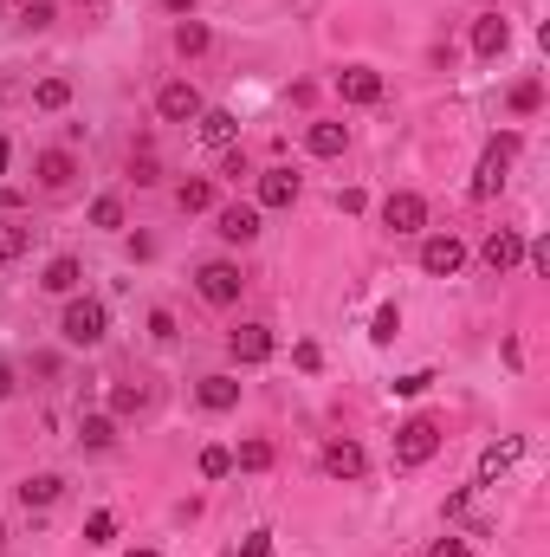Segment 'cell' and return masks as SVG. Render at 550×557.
<instances>
[{
    "instance_id": "11",
    "label": "cell",
    "mask_w": 550,
    "mask_h": 557,
    "mask_svg": "<svg viewBox=\"0 0 550 557\" xmlns=\"http://www.w3.org/2000/svg\"><path fill=\"white\" fill-rule=\"evenodd\" d=\"M227 350H233V363H266L272 357V331L266 324H240V331L227 337Z\"/></svg>"
},
{
    "instance_id": "45",
    "label": "cell",
    "mask_w": 550,
    "mask_h": 557,
    "mask_svg": "<svg viewBox=\"0 0 550 557\" xmlns=\"http://www.w3.org/2000/svg\"><path fill=\"white\" fill-rule=\"evenodd\" d=\"M130 557H156V551H130Z\"/></svg>"
},
{
    "instance_id": "13",
    "label": "cell",
    "mask_w": 550,
    "mask_h": 557,
    "mask_svg": "<svg viewBox=\"0 0 550 557\" xmlns=\"http://www.w3.org/2000/svg\"><path fill=\"white\" fill-rule=\"evenodd\" d=\"M292 201H298L292 169H259V208H292Z\"/></svg>"
},
{
    "instance_id": "12",
    "label": "cell",
    "mask_w": 550,
    "mask_h": 557,
    "mask_svg": "<svg viewBox=\"0 0 550 557\" xmlns=\"http://www.w3.org/2000/svg\"><path fill=\"white\" fill-rule=\"evenodd\" d=\"M505 46H512V26H505L499 13H479V20H473V52H479V59H499Z\"/></svg>"
},
{
    "instance_id": "7",
    "label": "cell",
    "mask_w": 550,
    "mask_h": 557,
    "mask_svg": "<svg viewBox=\"0 0 550 557\" xmlns=\"http://www.w3.org/2000/svg\"><path fill=\"white\" fill-rule=\"evenodd\" d=\"M382 227H395V234H421V227H428V201L408 195V188H402V195H389V201H382Z\"/></svg>"
},
{
    "instance_id": "4",
    "label": "cell",
    "mask_w": 550,
    "mask_h": 557,
    "mask_svg": "<svg viewBox=\"0 0 550 557\" xmlns=\"http://www.w3.org/2000/svg\"><path fill=\"white\" fill-rule=\"evenodd\" d=\"M201 111H208V104H201V91L188 85V78H169V85L156 91V117L162 124H195Z\"/></svg>"
},
{
    "instance_id": "1",
    "label": "cell",
    "mask_w": 550,
    "mask_h": 557,
    "mask_svg": "<svg viewBox=\"0 0 550 557\" xmlns=\"http://www.w3.org/2000/svg\"><path fill=\"white\" fill-rule=\"evenodd\" d=\"M104 331H110V311L98 305V298H72L65 305V318H59V337L72 350H91V344H104Z\"/></svg>"
},
{
    "instance_id": "46",
    "label": "cell",
    "mask_w": 550,
    "mask_h": 557,
    "mask_svg": "<svg viewBox=\"0 0 550 557\" xmlns=\"http://www.w3.org/2000/svg\"><path fill=\"white\" fill-rule=\"evenodd\" d=\"M0 545H7V525H0Z\"/></svg>"
},
{
    "instance_id": "6",
    "label": "cell",
    "mask_w": 550,
    "mask_h": 557,
    "mask_svg": "<svg viewBox=\"0 0 550 557\" xmlns=\"http://www.w3.org/2000/svg\"><path fill=\"white\" fill-rule=\"evenodd\" d=\"M466 266V247L453 234H428L421 240V273H434V279H453Z\"/></svg>"
},
{
    "instance_id": "41",
    "label": "cell",
    "mask_w": 550,
    "mask_h": 557,
    "mask_svg": "<svg viewBox=\"0 0 550 557\" xmlns=\"http://www.w3.org/2000/svg\"><path fill=\"white\" fill-rule=\"evenodd\" d=\"M149 182H162V169H156V156H136V188H149Z\"/></svg>"
},
{
    "instance_id": "20",
    "label": "cell",
    "mask_w": 550,
    "mask_h": 557,
    "mask_svg": "<svg viewBox=\"0 0 550 557\" xmlns=\"http://www.w3.org/2000/svg\"><path fill=\"white\" fill-rule=\"evenodd\" d=\"M518 454H525V441H499V447H486V454H479V486H492Z\"/></svg>"
},
{
    "instance_id": "42",
    "label": "cell",
    "mask_w": 550,
    "mask_h": 557,
    "mask_svg": "<svg viewBox=\"0 0 550 557\" xmlns=\"http://www.w3.org/2000/svg\"><path fill=\"white\" fill-rule=\"evenodd\" d=\"M13 396V370H7V363H0V402H7Z\"/></svg>"
},
{
    "instance_id": "30",
    "label": "cell",
    "mask_w": 550,
    "mask_h": 557,
    "mask_svg": "<svg viewBox=\"0 0 550 557\" xmlns=\"http://www.w3.org/2000/svg\"><path fill=\"white\" fill-rule=\"evenodd\" d=\"M91 227H123V201L98 195V201H91Z\"/></svg>"
},
{
    "instance_id": "10",
    "label": "cell",
    "mask_w": 550,
    "mask_h": 557,
    "mask_svg": "<svg viewBox=\"0 0 550 557\" xmlns=\"http://www.w3.org/2000/svg\"><path fill=\"white\" fill-rule=\"evenodd\" d=\"M214 234L233 240V247H246V240L259 234V208H240V201H233V208H220V214H214Z\"/></svg>"
},
{
    "instance_id": "19",
    "label": "cell",
    "mask_w": 550,
    "mask_h": 557,
    "mask_svg": "<svg viewBox=\"0 0 550 557\" xmlns=\"http://www.w3.org/2000/svg\"><path fill=\"white\" fill-rule=\"evenodd\" d=\"M195 124H201V143H214V149H227L233 137H240V117L233 111H201Z\"/></svg>"
},
{
    "instance_id": "37",
    "label": "cell",
    "mask_w": 550,
    "mask_h": 557,
    "mask_svg": "<svg viewBox=\"0 0 550 557\" xmlns=\"http://www.w3.org/2000/svg\"><path fill=\"white\" fill-rule=\"evenodd\" d=\"M136 402H143V396H136V389H130V383H117V389H110V409H117V415H130V409H136Z\"/></svg>"
},
{
    "instance_id": "3",
    "label": "cell",
    "mask_w": 550,
    "mask_h": 557,
    "mask_svg": "<svg viewBox=\"0 0 550 557\" xmlns=\"http://www.w3.org/2000/svg\"><path fill=\"white\" fill-rule=\"evenodd\" d=\"M512 156H518V137L505 130L499 143H486V156H479V175H473V195L479 201H492L505 188V169H512Z\"/></svg>"
},
{
    "instance_id": "43",
    "label": "cell",
    "mask_w": 550,
    "mask_h": 557,
    "mask_svg": "<svg viewBox=\"0 0 550 557\" xmlns=\"http://www.w3.org/2000/svg\"><path fill=\"white\" fill-rule=\"evenodd\" d=\"M162 7H169V13H188V7H195V0H162Z\"/></svg>"
},
{
    "instance_id": "25",
    "label": "cell",
    "mask_w": 550,
    "mask_h": 557,
    "mask_svg": "<svg viewBox=\"0 0 550 557\" xmlns=\"http://www.w3.org/2000/svg\"><path fill=\"white\" fill-rule=\"evenodd\" d=\"M26 247H33V227H20V221H0V266H7V260H20Z\"/></svg>"
},
{
    "instance_id": "18",
    "label": "cell",
    "mask_w": 550,
    "mask_h": 557,
    "mask_svg": "<svg viewBox=\"0 0 550 557\" xmlns=\"http://www.w3.org/2000/svg\"><path fill=\"white\" fill-rule=\"evenodd\" d=\"M201 409H214V415L240 409V383L233 376H201Z\"/></svg>"
},
{
    "instance_id": "23",
    "label": "cell",
    "mask_w": 550,
    "mask_h": 557,
    "mask_svg": "<svg viewBox=\"0 0 550 557\" xmlns=\"http://www.w3.org/2000/svg\"><path fill=\"white\" fill-rule=\"evenodd\" d=\"M208 46H214V33H208L201 20H182V26H175V52H182V59H201Z\"/></svg>"
},
{
    "instance_id": "22",
    "label": "cell",
    "mask_w": 550,
    "mask_h": 557,
    "mask_svg": "<svg viewBox=\"0 0 550 557\" xmlns=\"http://www.w3.org/2000/svg\"><path fill=\"white\" fill-rule=\"evenodd\" d=\"M175 208H182V214H208L214 208V182H208V175L182 182V188H175Z\"/></svg>"
},
{
    "instance_id": "24",
    "label": "cell",
    "mask_w": 550,
    "mask_h": 557,
    "mask_svg": "<svg viewBox=\"0 0 550 557\" xmlns=\"http://www.w3.org/2000/svg\"><path fill=\"white\" fill-rule=\"evenodd\" d=\"M33 104H39V111H65V104H72V78H39Z\"/></svg>"
},
{
    "instance_id": "27",
    "label": "cell",
    "mask_w": 550,
    "mask_h": 557,
    "mask_svg": "<svg viewBox=\"0 0 550 557\" xmlns=\"http://www.w3.org/2000/svg\"><path fill=\"white\" fill-rule=\"evenodd\" d=\"M233 467H246V473H266V467H272V441H240Z\"/></svg>"
},
{
    "instance_id": "39",
    "label": "cell",
    "mask_w": 550,
    "mask_h": 557,
    "mask_svg": "<svg viewBox=\"0 0 550 557\" xmlns=\"http://www.w3.org/2000/svg\"><path fill=\"white\" fill-rule=\"evenodd\" d=\"M428 557H473V551H466V538H434Z\"/></svg>"
},
{
    "instance_id": "5",
    "label": "cell",
    "mask_w": 550,
    "mask_h": 557,
    "mask_svg": "<svg viewBox=\"0 0 550 557\" xmlns=\"http://www.w3.org/2000/svg\"><path fill=\"white\" fill-rule=\"evenodd\" d=\"M195 285H201V298H208V305H240V266H233V260H208V266H201V273H195Z\"/></svg>"
},
{
    "instance_id": "38",
    "label": "cell",
    "mask_w": 550,
    "mask_h": 557,
    "mask_svg": "<svg viewBox=\"0 0 550 557\" xmlns=\"http://www.w3.org/2000/svg\"><path fill=\"white\" fill-rule=\"evenodd\" d=\"M525 260H531V273H550V240H531Z\"/></svg>"
},
{
    "instance_id": "28",
    "label": "cell",
    "mask_w": 550,
    "mask_h": 557,
    "mask_svg": "<svg viewBox=\"0 0 550 557\" xmlns=\"http://www.w3.org/2000/svg\"><path fill=\"white\" fill-rule=\"evenodd\" d=\"M233 473V447H201V480H227Z\"/></svg>"
},
{
    "instance_id": "26",
    "label": "cell",
    "mask_w": 550,
    "mask_h": 557,
    "mask_svg": "<svg viewBox=\"0 0 550 557\" xmlns=\"http://www.w3.org/2000/svg\"><path fill=\"white\" fill-rule=\"evenodd\" d=\"M78 441H85L91 454H98V447H110V441H117V428H110V415H85V421H78Z\"/></svg>"
},
{
    "instance_id": "14",
    "label": "cell",
    "mask_w": 550,
    "mask_h": 557,
    "mask_svg": "<svg viewBox=\"0 0 550 557\" xmlns=\"http://www.w3.org/2000/svg\"><path fill=\"white\" fill-rule=\"evenodd\" d=\"M363 467H369V460H363V447H356V441H330L324 447V473H330V480H363Z\"/></svg>"
},
{
    "instance_id": "36",
    "label": "cell",
    "mask_w": 550,
    "mask_h": 557,
    "mask_svg": "<svg viewBox=\"0 0 550 557\" xmlns=\"http://www.w3.org/2000/svg\"><path fill=\"white\" fill-rule=\"evenodd\" d=\"M240 557H272V532H246V545Z\"/></svg>"
},
{
    "instance_id": "33",
    "label": "cell",
    "mask_w": 550,
    "mask_h": 557,
    "mask_svg": "<svg viewBox=\"0 0 550 557\" xmlns=\"http://www.w3.org/2000/svg\"><path fill=\"white\" fill-rule=\"evenodd\" d=\"M428 383H434V370H408V376H395V396H428Z\"/></svg>"
},
{
    "instance_id": "44",
    "label": "cell",
    "mask_w": 550,
    "mask_h": 557,
    "mask_svg": "<svg viewBox=\"0 0 550 557\" xmlns=\"http://www.w3.org/2000/svg\"><path fill=\"white\" fill-rule=\"evenodd\" d=\"M7 156H13V149H7V137H0V175H7Z\"/></svg>"
},
{
    "instance_id": "21",
    "label": "cell",
    "mask_w": 550,
    "mask_h": 557,
    "mask_svg": "<svg viewBox=\"0 0 550 557\" xmlns=\"http://www.w3.org/2000/svg\"><path fill=\"white\" fill-rule=\"evenodd\" d=\"M343 143H350V130H343V124H311V130H305V149H311V156H343Z\"/></svg>"
},
{
    "instance_id": "15",
    "label": "cell",
    "mask_w": 550,
    "mask_h": 557,
    "mask_svg": "<svg viewBox=\"0 0 550 557\" xmlns=\"http://www.w3.org/2000/svg\"><path fill=\"white\" fill-rule=\"evenodd\" d=\"M72 175H78V156H72V149H46V156H39V182H46L52 195H65V188H72Z\"/></svg>"
},
{
    "instance_id": "9",
    "label": "cell",
    "mask_w": 550,
    "mask_h": 557,
    "mask_svg": "<svg viewBox=\"0 0 550 557\" xmlns=\"http://www.w3.org/2000/svg\"><path fill=\"white\" fill-rule=\"evenodd\" d=\"M337 91H343V104H376L382 98V72H376V65H343Z\"/></svg>"
},
{
    "instance_id": "40",
    "label": "cell",
    "mask_w": 550,
    "mask_h": 557,
    "mask_svg": "<svg viewBox=\"0 0 550 557\" xmlns=\"http://www.w3.org/2000/svg\"><path fill=\"white\" fill-rule=\"evenodd\" d=\"M292 357H298V370H324V350H318V344H298Z\"/></svg>"
},
{
    "instance_id": "17",
    "label": "cell",
    "mask_w": 550,
    "mask_h": 557,
    "mask_svg": "<svg viewBox=\"0 0 550 557\" xmlns=\"http://www.w3.org/2000/svg\"><path fill=\"white\" fill-rule=\"evenodd\" d=\"M39 285H46V292H59V298H72L78 285H85V266H78L72 253H59V260L46 266V279H39Z\"/></svg>"
},
{
    "instance_id": "31",
    "label": "cell",
    "mask_w": 550,
    "mask_h": 557,
    "mask_svg": "<svg viewBox=\"0 0 550 557\" xmlns=\"http://www.w3.org/2000/svg\"><path fill=\"white\" fill-rule=\"evenodd\" d=\"M538 104H544V85H538V78H525V85L512 91V111H518V117H531Z\"/></svg>"
},
{
    "instance_id": "29",
    "label": "cell",
    "mask_w": 550,
    "mask_h": 557,
    "mask_svg": "<svg viewBox=\"0 0 550 557\" xmlns=\"http://www.w3.org/2000/svg\"><path fill=\"white\" fill-rule=\"evenodd\" d=\"M369 337H376V344H395V337H402V311L382 305V311H376V324H369Z\"/></svg>"
},
{
    "instance_id": "34",
    "label": "cell",
    "mask_w": 550,
    "mask_h": 557,
    "mask_svg": "<svg viewBox=\"0 0 550 557\" xmlns=\"http://www.w3.org/2000/svg\"><path fill=\"white\" fill-rule=\"evenodd\" d=\"M20 26H33V33H39V26H52V0H26Z\"/></svg>"
},
{
    "instance_id": "2",
    "label": "cell",
    "mask_w": 550,
    "mask_h": 557,
    "mask_svg": "<svg viewBox=\"0 0 550 557\" xmlns=\"http://www.w3.org/2000/svg\"><path fill=\"white\" fill-rule=\"evenodd\" d=\"M440 454V421L434 415H415L395 428V467H428Z\"/></svg>"
},
{
    "instance_id": "8",
    "label": "cell",
    "mask_w": 550,
    "mask_h": 557,
    "mask_svg": "<svg viewBox=\"0 0 550 557\" xmlns=\"http://www.w3.org/2000/svg\"><path fill=\"white\" fill-rule=\"evenodd\" d=\"M479 260H486V266H492V273H499V279H505V273H512V266H518V260H525V240H518V234H512V227H492V234H486V247H479Z\"/></svg>"
},
{
    "instance_id": "16",
    "label": "cell",
    "mask_w": 550,
    "mask_h": 557,
    "mask_svg": "<svg viewBox=\"0 0 550 557\" xmlns=\"http://www.w3.org/2000/svg\"><path fill=\"white\" fill-rule=\"evenodd\" d=\"M59 493H65V480H59V473H33V480H20V506H26V512L59 506Z\"/></svg>"
},
{
    "instance_id": "35",
    "label": "cell",
    "mask_w": 550,
    "mask_h": 557,
    "mask_svg": "<svg viewBox=\"0 0 550 557\" xmlns=\"http://www.w3.org/2000/svg\"><path fill=\"white\" fill-rule=\"evenodd\" d=\"M149 337H156V344H169V337H175V311H149Z\"/></svg>"
},
{
    "instance_id": "32",
    "label": "cell",
    "mask_w": 550,
    "mask_h": 557,
    "mask_svg": "<svg viewBox=\"0 0 550 557\" xmlns=\"http://www.w3.org/2000/svg\"><path fill=\"white\" fill-rule=\"evenodd\" d=\"M110 538H117V519H110V512H91L85 519V545H110Z\"/></svg>"
}]
</instances>
